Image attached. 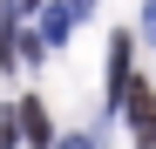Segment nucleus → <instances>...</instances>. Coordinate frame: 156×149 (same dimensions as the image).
<instances>
[{
    "instance_id": "f257e3e1",
    "label": "nucleus",
    "mask_w": 156,
    "mask_h": 149,
    "mask_svg": "<svg viewBox=\"0 0 156 149\" xmlns=\"http://www.w3.org/2000/svg\"><path fill=\"white\" fill-rule=\"evenodd\" d=\"M122 102H129V136H136V149H156V95H149V88H143V95L129 88Z\"/></svg>"
},
{
    "instance_id": "f03ea898",
    "label": "nucleus",
    "mask_w": 156,
    "mask_h": 149,
    "mask_svg": "<svg viewBox=\"0 0 156 149\" xmlns=\"http://www.w3.org/2000/svg\"><path fill=\"white\" fill-rule=\"evenodd\" d=\"M14 129L27 136L34 149H48V142H55V129H48V109H41V102H20V109H14Z\"/></svg>"
},
{
    "instance_id": "7ed1b4c3",
    "label": "nucleus",
    "mask_w": 156,
    "mask_h": 149,
    "mask_svg": "<svg viewBox=\"0 0 156 149\" xmlns=\"http://www.w3.org/2000/svg\"><path fill=\"white\" fill-rule=\"evenodd\" d=\"M129 95V34H115L109 41V109Z\"/></svg>"
},
{
    "instance_id": "20e7f679",
    "label": "nucleus",
    "mask_w": 156,
    "mask_h": 149,
    "mask_svg": "<svg viewBox=\"0 0 156 149\" xmlns=\"http://www.w3.org/2000/svg\"><path fill=\"white\" fill-rule=\"evenodd\" d=\"M143 34L156 41V0H143Z\"/></svg>"
},
{
    "instance_id": "39448f33",
    "label": "nucleus",
    "mask_w": 156,
    "mask_h": 149,
    "mask_svg": "<svg viewBox=\"0 0 156 149\" xmlns=\"http://www.w3.org/2000/svg\"><path fill=\"white\" fill-rule=\"evenodd\" d=\"M61 149H95V142H88V136H68V142H61Z\"/></svg>"
}]
</instances>
